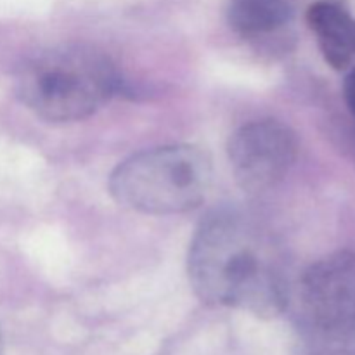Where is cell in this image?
Returning a JSON list of instances; mask_svg holds the SVG:
<instances>
[{"label":"cell","instance_id":"6da1fadb","mask_svg":"<svg viewBox=\"0 0 355 355\" xmlns=\"http://www.w3.org/2000/svg\"><path fill=\"white\" fill-rule=\"evenodd\" d=\"M187 270L193 290L210 305L272 318L290 304L279 243L239 210L222 208L203 218L191 241Z\"/></svg>","mask_w":355,"mask_h":355},{"label":"cell","instance_id":"7a4b0ae2","mask_svg":"<svg viewBox=\"0 0 355 355\" xmlns=\"http://www.w3.org/2000/svg\"><path fill=\"white\" fill-rule=\"evenodd\" d=\"M120 89V73L104 52L64 45L42 52L17 78L21 101L37 116L54 123L89 118Z\"/></svg>","mask_w":355,"mask_h":355},{"label":"cell","instance_id":"3957f363","mask_svg":"<svg viewBox=\"0 0 355 355\" xmlns=\"http://www.w3.org/2000/svg\"><path fill=\"white\" fill-rule=\"evenodd\" d=\"M211 184V162L196 146L146 149L123 159L110 177L118 205L146 215H175L203 203Z\"/></svg>","mask_w":355,"mask_h":355},{"label":"cell","instance_id":"277c9868","mask_svg":"<svg viewBox=\"0 0 355 355\" xmlns=\"http://www.w3.org/2000/svg\"><path fill=\"white\" fill-rule=\"evenodd\" d=\"M293 319L305 355H355V253H333L304 274Z\"/></svg>","mask_w":355,"mask_h":355},{"label":"cell","instance_id":"5b68a950","mask_svg":"<svg viewBox=\"0 0 355 355\" xmlns=\"http://www.w3.org/2000/svg\"><path fill=\"white\" fill-rule=\"evenodd\" d=\"M229 162L239 186L262 193L276 186L297 159L298 141L288 125L277 120H257L231 135Z\"/></svg>","mask_w":355,"mask_h":355},{"label":"cell","instance_id":"8992f818","mask_svg":"<svg viewBox=\"0 0 355 355\" xmlns=\"http://www.w3.org/2000/svg\"><path fill=\"white\" fill-rule=\"evenodd\" d=\"M307 23L322 55L333 68L342 69L355 59V17L345 7L329 0L311 6Z\"/></svg>","mask_w":355,"mask_h":355},{"label":"cell","instance_id":"52a82bcc","mask_svg":"<svg viewBox=\"0 0 355 355\" xmlns=\"http://www.w3.org/2000/svg\"><path fill=\"white\" fill-rule=\"evenodd\" d=\"M227 19L241 37H267L291 19V6L288 0H229Z\"/></svg>","mask_w":355,"mask_h":355},{"label":"cell","instance_id":"ba28073f","mask_svg":"<svg viewBox=\"0 0 355 355\" xmlns=\"http://www.w3.org/2000/svg\"><path fill=\"white\" fill-rule=\"evenodd\" d=\"M345 99L347 104H349V110L352 111V114L355 116V71L350 73L345 80Z\"/></svg>","mask_w":355,"mask_h":355},{"label":"cell","instance_id":"9c48e42d","mask_svg":"<svg viewBox=\"0 0 355 355\" xmlns=\"http://www.w3.org/2000/svg\"><path fill=\"white\" fill-rule=\"evenodd\" d=\"M0 355H3V343H2V335H0Z\"/></svg>","mask_w":355,"mask_h":355}]
</instances>
